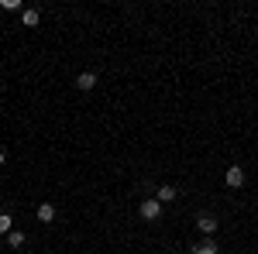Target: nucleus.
Wrapping results in <instances>:
<instances>
[{
	"mask_svg": "<svg viewBox=\"0 0 258 254\" xmlns=\"http://www.w3.org/2000/svg\"><path fill=\"white\" fill-rule=\"evenodd\" d=\"M224 182H227L231 189H241V186H244V168H241V165H227V172H224Z\"/></svg>",
	"mask_w": 258,
	"mask_h": 254,
	"instance_id": "1",
	"label": "nucleus"
},
{
	"mask_svg": "<svg viewBox=\"0 0 258 254\" xmlns=\"http://www.w3.org/2000/svg\"><path fill=\"white\" fill-rule=\"evenodd\" d=\"M141 216H145V220H159V216H162V203L148 196V199L141 203Z\"/></svg>",
	"mask_w": 258,
	"mask_h": 254,
	"instance_id": "2",
	"label": "nucleus"
},
{
	"mask_svg": "<svg viewBox=\"0 0 258 254\" xmlns=\"http://www.w3.org/2000/svg\"><path fill=\"white\" fill-rule=\"evenodd\" d=\"M197 227L203 230V234H214V230H217V216H214V213H200L197 216Z\"/></svg>",
	"mask_w": 258,
	"mask_h": 254,
	"instance_id": "3",
	"label": "nucleus"
},
{
	"mask_svg": "<svg viewBox=\"0 0 258 254\" xmlns=\"http://www.w3.org/2000/svg\"><path fill=\"white\" fill-rule=\"evenodd\" d=\"M76 86H80L83 93H90V90L97 86V72H80V76H76Z\"/></svg>",
	"mask_w": 258,
	"mask_h": 254,
	"instance_id": "4",
	"label": "nucleus"
},
{
	"mask_svg": "<svg viewBox=\"0 0 258 254\" xmlns=\"http://www.w3.org/2000/svg\"><path fill=\"white\" fill-rule=\"evenodd\" d=\"M38 220L41 223H52V220H55V206H52V203H41L38 206Z\"/></svg>",
	"mask_w": 258,
	"mask_h": 254,
	"instance_id": "5",
	"label": "nucleus"
},
{
	"mask_svg": "<svg viewBox=\"0 0 258 254\" xmlns=\"http://www.w3.org/2000/svg\"><path fill=\"white\" fill-rule=\"evenodd\" d=\"M176 196H179V189H176V186H162V189H159V196H155V199H159V203H172Z\"/></svg>",
	"mask_w": 258,
	"mask_h": 254,
	"instance_id": "6",
	"label": "nucleus"
},
{
	"mask_svg": "<svg viewBox=\"0 0 258 254\" xmlns=\"http://www.w3.org/2000/svg\"><path fill=\"white\" fill-rule=\"evenodd\" d=\"M193 254H220V251H217V244H214V240H203V244L193 247Z\"/></svg>",
	"mask_w": 258,
	"mask_h": 254,
	"instance_id": "7",
	"label": "nucleus"
},
{
	"mask_svg": "<svg viewBox=\"0 0 258 254\" xmlns=\"http://www.w3.org/2000/svg\"><path fill=\"white\" fill-rule=\"evenodd\" d=\"M21 21H24V28H35V24H38V11H35V7H28V11L21 14Z\"/></svg>",
	"mask_w": 258,
	"mask_h": 254,
	"instance_id": "8",
	"label": "nucleus"
},
{
	"mask_svg": "<svg viewBox=\"0 0 258 254\" xmlns=\"http://www.w3.org/2000/svg\"><path fill=\"white\" fill-rule=\"evenodd\" d=\"M21 244H24V234L21 230H11L7 234V247H21Z\"/></svg>",
	"mask_w": 258,
	"mask_h": 254,
	"instance_id": "9",
	"label": "nucleus"
},
{
	"mask_svg": "<svg viewBox=\"0 0 258 254\" xmlns=\"http://www.w3.org/2000/svg\"><path fill=\"white\" fill-rule=\"evenodd\" d=\"M0 234H11V213H0Z\"/></svg>",
	"mask_w": 258,
	"mask_h": 254,
	"instance_id": "10",
	"label": "nucleus"
},
{
	"mask_svg": "<svg viewBox=\"0 0 258 254\" xmlns=\"http://www.w3.org/2000/svg\"><path fill=\"white\" fill-rule=\"evenodd\" d=\"M4 11H21V0H0Z\"/></svg>",
	"mask_w": 258,
	"mask_h": 254,
	"instance_id": "11",
	"label": "nucleus"
},
{
	"mask_svg": "<svg viewBox=\"0 0 258 254\" xmlns=\"http://www.w3.org/2000/svg\"><path fill=\"white\" fill-rule=\"evenodd\" d=\"M4 161H7V155H4V151H0V165H4Z\"/></svg>",
	"mask_w": 258,
	"mask_h": 254,
	"instance_id": "12",
	"label": "nucleus"
}]
</instances>
